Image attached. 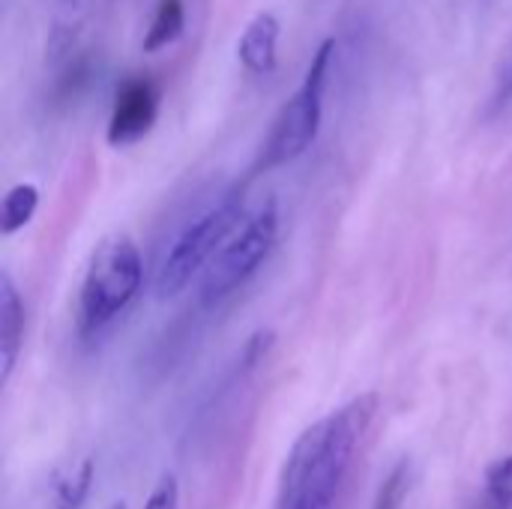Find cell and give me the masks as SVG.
Wrapping results in <instances>:
<instances>
[{
	"label": "cell",
	"instance_id": "6da1fadb",
	"mask_svg": "<svg viewBox=\"0 0 512 509\" xmlns=\"http://www.w3.org/2000/svg\"><path fill=\"white\" fill-rule=\"evenodd\" d=\"M375 411L378 396L366 393L309 426L285 459L276 509L333 507Z\"/></svg>",
	"mask_w": 512,
	"mask_h": 509
},
{
	"label": "cell",
	"instance_id": "7a4b0ae2",
	"mask_svg": "<svg viewBox=\"0 0 512 509\" xmlns=\"http://www.w3.org/2000/svg\"><path fill=\"white\" fill-rule=\"evenodd\" d=\"M333 57H336V39H324L303 75V84L279 108L267 132V141L261 147V156L255 162V171H273L279 165H288L315 144L324 120V90H327Z\"/></svg>",
	"mask_w": 512,
	"mask_h": 509
},
{
	"label": "cell",
	"instance_id": "3957f363",
	"mask_svg": "<svg viewBox=\"0 0 512 509\" xmlns=\"http://www.w3.org/2000/svg\"><path fill=\"white\" fill-rule=\"evenodd\" d=\"M144 264L138 246L126 234L105 237L87 267L78 297V324L84 333L105 327L114 315H120L135 294L141 291Z\"/></svg>",
	"mask_w": 512,
	"mask_h": 509
},
{
	"label": "cell",
	"instance_id": "277c9868",
	"mask_svg": "<svg viewBox=\"0 0 512 509\" xmlns=\"http://www.w3.org/2000/svg\"><path fill=\"white\" fill-rule=\"evenodd\" d=\"M246 219V198L243 192H231L225 201H219L216 207H210L207 213H201L171 246V252L165 255L159 273H156V297L168 300L174 294H180L192 276L207 267L222 246L240 231V222Z\"/></svg>",
	"mask_w": 512,
	"mask_h": 509
},
{
	"label": "cell",
	"instance_id": "5b68a950",
	"mask_svg": "<svg viewBox=\"0 0 512 509\" xmlns=\"http://www.w3.org/2000/svg\"><path fill=\"white\" fill-rule=\"evenodd\" d=\"M276 240H279V210L276 201H267L255 216L243 222V228L207 264L201 282V300L219 303L228 294H234L240 285H246L258 273V267L270 258Z\"/></svg>",
	"mask_w": 512,
	"mask_h": 509
},
{
	"label": "cell",
	"instance_id": "8992f818",
	"mask_svg": "<svg viewBox=\"0 0 512 509\" xmlns=\"http://www.w3.org/2000/svg\"><path fill=\"white\" fill-rule=\"evenodd\" d=\"M159 117V87L147 75H132L120 84L108 120V144L126 147L141 141Z\"/></svg>",
	"mask_w": 512,
	"mask_h": 509
},
{
	"label": "cell",
	"instance_id": "52a82bcc",
	"mask_svg": "<svg viewBox=\"0 0 512 509\" xmlns=\"http://www.w3.org/2000/svg\"><path fill=\"white\" fill-rule=\"evenodd\" d=\"M279 33H282V24L273 12H258L246 30L240 33V42H237V57L240 63L255 72V75H267L276 69V51H279Z\"/></svg>",
	"mask_w": 512,
	"mask_h": 509
},
{
	"label": "cell",
	"instance_id": "ba28073f",
	"mask_svg": "<svg viewBox=\"0 0 512 509\" xmlns=\"http://www.w3.org/2000/svg\"><path fill=\"white\" fill-rule=\"evenodd\" d=\"M24 336V303L9 273H0V384H9Z\"/></svg>",
	"mask_w": 512,
	"mask_h": 509
},
{
	"label": "cell",
	"instance_id": "9c48e42d",
	"mask_svg": "<svg viewBox=\"0 0 512 509\" xmlns=\"http://www.w3.org/2000/svg\"><path fill=\"white\" fill-rule=\"evenodd\" d=\"M186 30V6L183 0H159L153 21L144 33V51L156 54L168 45H174Z\"/></svg>",
	"mask_w": 512,
	"mask_h": 509
},
{
	"label": "cell",
	"instance_id": "30bf717a",
	"mask_svg": "<svg viewBox=\"0 0 512 509\" xmlns=\"http://www.w3.org/2000/svg\"><path fill=\"white\" fill-rule=\"evenodd\" d=\"M39 207V189L33 183H15L6 195H3V207H0V234L12 237L15 231H21L24 225H30V219L36 216Z\"/></svg>",
	"mask_w": 512,
	"mask_h": 509
},
{
	"label": "cell",
	"instance_id": "8fae6325",
	"mask_svg": "<svg viewBox=\"0 0 512 509\" xmlns=\"http://www.w3.org/2000/svg\"><path fill=\"white\" fill-rule=\"evenodd\" d=\"M486 495L495 509L512 507V456L498 459L489 471H486Z\"/></svg>",
	"mask_w": 512,
	"mask_h": 509
},
{
	"label": "cell",
	"instance_id": "7c38bea8",
	"mask_svg": "<svg viewBox=\"0 0 512 509\" xmlns=\"http://www.w3.org/2000/svg\"><path fill=\"white\" fill-rule=\"evenodd\" d=\"M408 480H411V468H408V462H402L387 480H384V486L378 489V495H375V504L372 509H399L402 507V501H405V492H408Z\"/></svg>",
	"mask_w": 512,
	"mask_h": 509
},
{
	"label": "cell",
	"instance_id": "4fadbf2b",
	"mask_svg": "<svg viewBox=\"0 0 512 509\" xmlns=\"http://www.w3.org/2000/svg\"><path fill=\"white\" fill-rule=\"evenodd\" d=\"M144 509H180V486H177V477L174 474H165L156 489L150 492Z\"/></svg>",
	"mask_w": 512,
	"mask_h": 509
},
{
	"label": "cell",
	"instance_id": "5bb4252c",
	"mask_svg": "<svg viewBox=\"0 0 512 509\" xmlns=\"http://www.w3.org/2000/svg\"><path fill=\"white\" fill-rule=\"evenodd\" d=\"M90 477H93V468H90V462H87V465L81 468L78 477L60 483V504H63V509H75L84 501V495H87V489H90Z\"/></svg>",
	"mask_w": 512,
	"mask_h": 509
},
{
	"label": "cell",
	"instance_id": "9a60e30c",
	"mask_svg": "<svg viewBox=\"0 0 512 509\" xmlns=\"http://www.w3.org/2000/svg\"><path fill=\"white\" fill-rule=\"evenodd\" d=\"M507 84H510V90H512V69H510V81H507Z\"/></svg>",
	"mask_w": 512,
	"mask_h": 509
},
{
	"label": "cell",
	"instance_id": "2e32d148",
	"mask_svg": "<svg viewBox=\"0 0 512 509\" xmlns=\"http://www.w3.org/2000/svg\"><path fill=\"white\" fill-rule=\"evenodd\" d=\"M114 509H123V504H114Z\"/></svg>",
	"mask_w": 512,
	"mask_h": 509
}]
</instances>
